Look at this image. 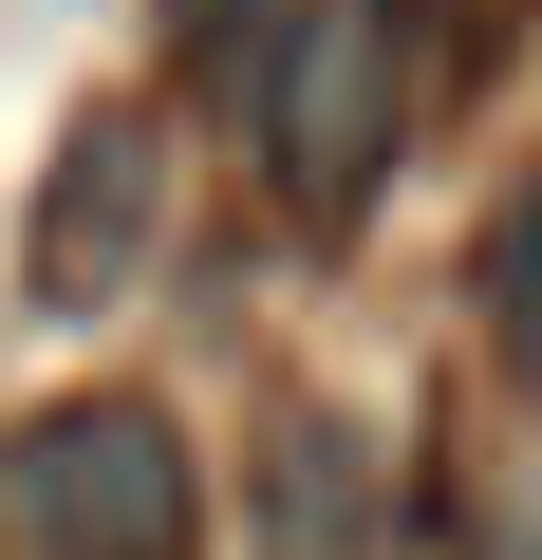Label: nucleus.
Instances as JSON below:
<instances>
[{
	"mask_svg": "<svg viewBox=\"0 0 542 560\" xmlns=\"http://www.w3.org/2000/svg\"><path fill=\"white\" fill-rule=\"evenodd\" d=\"M412 150V0H281L262 20V168L300 224H356Z\"/></svg>",
	"mask_w": 542,
	"mask_h": 560,
	"instance_id": "f257e3e1",
	"label": "nucleus"
},
{
	"mask_svg": "<svg viewBox=\"0 0 542 560\" xmlns=\"http://www.w3.org/2000/svg\"><path fill=\"white\" fill-rule=\"evenodd\" d=\"M20 541L38 560H187V430L131 393H76L20 430Z\"/></svg>",
	"mask_w": 542,
	"mask_h": 560,
	"instance_id": "f03ea898",
	"label": "nucleus"
},
{
	"mask_svg": "<svg viewBox=\"0 0 542 560\" xmlns=\"http://www.w3.org/2000/svg\"><path fill=\"white\" fill-rule=\"evenodd\" d=\"M131 261H150V113H76L38 168V224H20V280L57 318H94Z\"/></svg>",
	"mask_w": 542,
	"mask_h": 560,
	"instance_id": "7ed1b4c3",
	"label": "nucleus"
},
{
	"mask_svg": "<svg viewBox=\"0 0 542 560\" xmlns=\"http://www.w3.org/2000/svg\"><path fill=\"white\" fill-rule=\"evenodd\" d=\"M486 337H505V374L542 393V187L486 224Z\"/></svg>",
	"mask_w": 542,
	"mask_h": 560,
	"instance_id": "20e7f679",
	"label": "nucleus"
},
{
	"mask_svg": "<svg viewBox=\"0 0 542 560\" xmlns=\"http://www.w3.org/2000/svg\"><path fill=\"white\" fill-rule=\"evenodd\" d=\"M262 20H281V0H169V57H187V75H243Z\"/></svg>",
	"mask_w": 542,
	"mask_h": 560,
	"instance_id": "39448f33",
	"label": "nucleus"
},
{
	"mask_svg": "<svg viewBox=\"0 0 542 560\" xmlns=\"http://www.w3.org/2000/svg\"><path fill=\"white\" fill-rule=\"evenodd\" d=\"M486 560H542V504H486Z\"/></svg>",
	"mask_w": 542,
	"mask_h": 560,
	"instance_id": "423d86ee",
	"label": "nucleus"
}]
</instances>
